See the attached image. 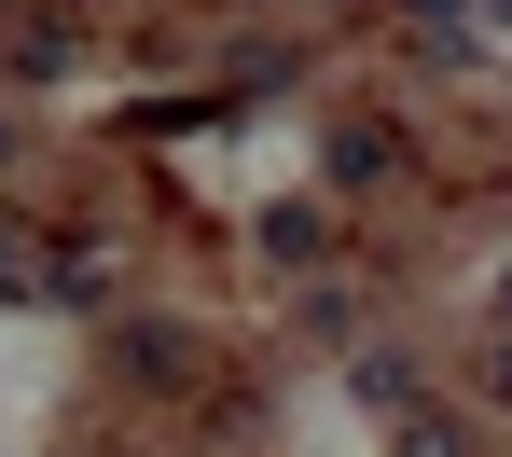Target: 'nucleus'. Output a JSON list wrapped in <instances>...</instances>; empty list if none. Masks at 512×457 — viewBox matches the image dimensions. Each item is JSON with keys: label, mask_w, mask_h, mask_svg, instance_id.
I'll list each match as a JSON object with an SVG mask.
<instances>
[{"label": "nucleus", "mask_w": 512, "mask_h": 457, "mask_svg": "<svg viewBox=\"0 0 512 457\" xmlns=\"http://www.w3.org/2000/svg\"><path fill=\"white\" fill-rule=\"evenodd\" d=\"M402 14H416V28H443V42L471 28V0H402Z\"/></svg>", "instance_id": "nucleus-2"}, {"label": "nucleus", "mask_w": 512, "mask_h": 457, "mask_svg": "<svg viewBox=\"0 0 512 457\" xmlns=\"http://www.w3.org/2000/svg\"><path fill=\"white\" fill-rule=\"evenodd\" d=\"M499 14H512V0H499Z\"/></svg>", "instance_id": "nucleus-3"}, {"label": "nucleus", "mask_w": 512, "mask_h": 457, "mask_svg": "<svg viewBox=\"0 0 512 457\" xmlns=\"http://www.w3.org/2000/svg\"><path fill=\"white\" fill-rule=\"evenodd\" d=\"M333 181H388V125H346V139H333Z\"/></svg>", "instance_id": "nucleus-1"}]
</instances>
